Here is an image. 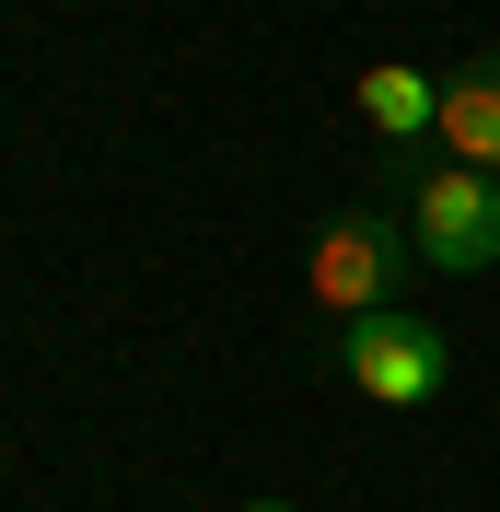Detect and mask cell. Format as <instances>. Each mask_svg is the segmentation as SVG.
<instances>
[{"mask_svg":"<svg viewBox=\"0 0 500 512\" xmlns=\"http://www.w3.org/2000/svg\"><path fill=\"white\" fill-rule=\"evenodd\" d=\"M442 163H466V175H500V47H466V59L442 70Z\"/></svg>","mask_w":500,"mask_h":512,"instance_id":"cell-5","label":"cell"},{"mask_svg":"<svg viewBox=\"0 0 500 512\" xmlns=\"http://www.w3.org/2000/svg\"><path fill=\"white\" fill-rule=\"evenodd\" d=\"M396 222H407V256H419L431 280H477V268H500V175L419 163Z\"/></svg>","mask_w":500,"mask_h":512,"instance_id":"cell-2","label":"cell"},{"mask_svg":"<svg viewBox=\"0 0 500 512\" xmlns=\"http://www.w3.org/2000/svg\"><path fill=\"white\" fill-rule=\"evenodd\" d=\"M233 512H291V501H233Z\"/></svg>","mask_w":500,"mask_h":512,"instance_id":"cell-6","label":"cell"},{"mask_svg":"<svg viewBox=\"0 0 500 512\" xmlns=\"http://www.w3.org/2000/svg\"><path fill=\"white\" fill-rule=\"evenodd\" d=\"M407 268H419V256H407L396 210H338V222H314V245H303V291H314V315H338V326L396 315Z\"/></svg>","mask_w":500,"mask_h":512,"instance_id":"cell-1","label":"cell"},{"mask_svg":"<svg viewBox=\"0 0 500 512\" xmlns=\"http://www.w3.org/2000/svg\"><path fill=\"white\" fill-rule=\"evenodd\" d=\"M349 105H361V128L384 140L396 175H407V152H431V140H442V70H419V59H373L361 82H349Z\"/></svg>","mask_w":500,"mask_h":512,"instance_id":"cell-4","label":"cell"},{"mask_svg":"<svg viewBox=\"0 0 500 512\" xmlns=\"http://www.w3.org/2000/svg\"><path fill=\"white\" fill-rule=\"evenodd\" d=\"M338 373H349V396H373V408H419V396H442L454 350H442V326H419V315H361V326H338Z\"/></svg>","mask_w":500,"mask_h":512,"instance_id":"cell-3","label":"cell"}]
</instances>
